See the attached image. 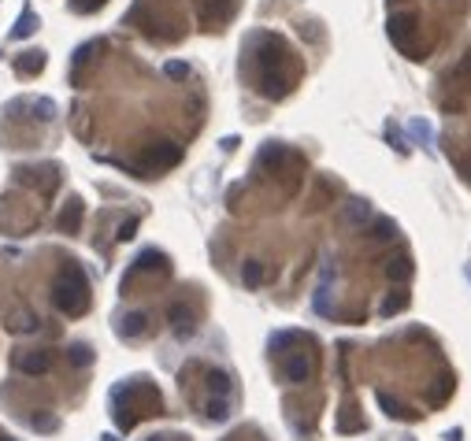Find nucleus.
I'll return each mask as SVG.
<instances>
[{
    "mask_svg": "<svg viewBox=\"0 0 471 441\" xmlns=\"http://www.w3.org/2000/svg\"><path fill=\"white\" fill-rule=\"evenodd\" d=\"M256 45H260V56H256V63H260L256 89L264 93L267 101H282V96L294 89V74L282 71L286 60H289V48H286L282 38H275V34H260Z\"/></svg>",
    "mask_w": 471,
    "mask_h": 441,
    "instance_id": "obj_1",
    "label": "nucleus"
},
{
    "mask_svg": "<svg viewBox=\"0 0 471 441\" xmlns=\"http://www.w3.org/2000/svg\"><path fill=\"white\" fill-rule=\"evenodd\" d=\"M52 304L63 316H86L89 312V279L78 264H63L52 282Z\"/></svg>",
    "mask_w": 471,
    "mask_h": 441,
    "instance_id": "obj_2",
    "label": "nucleus"
},
{
    "mask_svg": "<svg viewBox=\"0 0 471 441\" xmlns=\"http://www.w3.org/2000/svg\"><path fill=\"white\" fill-rule=\"evenodd\" d=\"M416 15L412 11H404V15H394V19H389V41H394L397 48H401V52L404 56H409V60H423V56H419V48L412 45V34H416Z\"/></svg>",
    "mask_w": 471,
    "mask_h": 441,
    "instance_id": "obj_3",
    "label": "nucleus"
},
{
    "mask_svg": "<svg viewBox=\"0 0 471 441\" xmlns=\"http://www.w3.org/2000/svg\"><path fill=\"white\" fill-rule=\"evenodd\" d=\"M234 11H238V0H197V23L208 30H219L223 23H231Z\"/></svg>",
    "mask_w": 471,
    "mask_h": 441,
    "instance_id": "obj_4",
    "label": "nucleus"
},
{
    "mask_svg": "<svg viewBox=\"0 0 471 441\" xmlns=\"http://www.w3.org/2000/svg\"><path fill=\"white\" fill-rule=\"evenodd\" d=\"M178 160H182V149H178L174 141H156V145H149V149L141 152V167L145 171H167Z\"/></svg>",
    "mask_w": 471,
    "mask_h": 441,
    "instance_id": "obj_5",
    "label": "nucleus"
},
{
    "mask_svg": "<svg viewBox=\"0 0 471 441\" xmlns=\"http://www.w3.org/2000/svg\"><path fill=\"white\" fill-rule=\"evenodd\" d=\"M312 371H316V364H312V356H304V352H294V356L286 360V367H282L286 382H294V386L308 382V379H312Z\"/></svg>",
    "mask_w": 471,
    "mask_h": 441,
    "instance_id": "obj_6",
    "label": "nucleus"
},
{
    "mask_svg": "<svg viewBox=\"0 0 471 441\" xmlns=\"http://www.w3.org/2000/svg\"><path fill=\"white\" fill-rule=\"evenodd\" d=\"M15 364H19L23 374H34V379H38V374H48V371H52V352L34 349V352H23Z\"/></svg>",
    "mask_w": 471,
    "mask_h": 441,
    "instance_id": "obj_7",
    "label": "nucleus"
},
{
    "mask_svg": "<svg viewBox=\"0 0 471 441\" xmlns=\"http://www.w3.org/2000/svg\"><path fill=\"white\" fill-rule=\"evenodd\" d=\"M167 319H171V330H174L178 337H189L193 330H197L193 308H186V304H171V308H167Z\"/></svg>",
    "mask_w": 471,
    "mask_h": 441,
    "instance_id": "obj_8",
    "label": "nucleus"
},
{
    "mask_svg": "<svg viewBox=\"0 0 471 441\" xmlns=\"http://www.w3.org/2000/svg\"><path fill=\"white\" fill-rule=\"evenodd\" d=\"M78 223H82V201H67V204H63V211H60V219H56V230L74 234Z\"/></svg>",
    "mask_w": 471,
    "mask_h": 441,
    "instance_id": "obj_9",
    "label": "nucleus"
},
{
    "mask_svg": "<svg viewBox=\"0 0 471 441\" xmlns=\"http://www.w3.org/2000/svg\"><path fill=\"white\" fill-rule=\"evenodd\" d=\"M41 67H45V52H38V48H30V52H23L19 60H15V71L26 74V78L41 74Z\"/></svg>",
    "mask_w": 471,
    "mask_h": 441,
    "instance_id": "obj_10",
    "label": "nucleus"
},
{
    "mask_svg": "<svg viewBox=\"0 0 471 441\" xmlns=\"http://www.w3.org/2000/svg\"><path fill=\"white\" fill-rule=\"evenodd\" d=\"M145 330H149V316H145V312H130V316H123V323H119V334H123V337H141Z\"/></svg>",
    "mask_w": 471,
    "mask_h": 441,
    "instance_id": "obj_11",
    "label": "nucleus"
},
{
    "mask_svg": "<svg viewBox=\"0 0 471 441\" xmlns=\"http://www.w3.org/2000/svg\"><path fill=\"white\" fill-rule=\"evenodd\" d=\"M8 330H11V334H34V330H38L34 312H26V308H23V312H11V316H8Z\"/></svg>",
    "mask_w": 471,
    "mask_h": 441,
    "instance_id": "obj_12",
    "label": "nucleus"
},
{
    "mask_svg": "<svg viewBox=\"0 0 471 441\" xmlns=\"http://www.w3.org/2000/svg\"><path fill=\"white\" fill-rule=\"evenodd\" d=\"M30 34H38V15L26 8V11L19 15V23L11 26V38H15V41H23V38H30Z\"/></svg>",
    "mask_w": 471,
    "mask_h": 441,
    "instance_id": "obj_13",
    "label": "nucleus"
},
{
    "mask_svg": "<svg viewBox=\"0 0 471 441\" xmlns=\"http://www.w3.org/2000/svg\"><path fill=\"white\" fill-rule=\"evenodd\" d=\"M208 389H212L216 397H231V374L226 371H208Z\"/></svg>",
    "mask_w": 471,
    "mask_h": 441,
    "instance_id": "obj_14",
    "label": "nucleus"
},
{
    "mask_svg": "<svg viewBox=\"0 0 471 441\" xmlns=\"http://www.w3.org/2000/svg\"><path fill=\"white\" fill-rule=\"evenodd\" d=\"M379 404L386 408V415H389V419H404V423H412V419H416V415L409 412V408H404V404H397V401L389 397V393H379Z\"/></svg>",
    "mask_w": 471,
    "mask_h": 441,
    "instance_id": "obj_15",
    "label": "nucleus"
},
{
    "mask_svg": "<svg viewBox=\"0 0 471 441\" xmlns=\"http://www.w3.org/2000/svg\"><path fill=\"white\" fill-rule=\"evenodd\" d=\"M164 267H167V256L156 252V249H149V252L138 256V271H164Z\"/></svg>",
    "mask_w": 471,
    "mask_h": 441,
    "instance_id": "obj_16",
    "label": "nucleus"
},
{
    "mask_svg": "<svg viewBox=\"0 0 471 441\" xmlns=\"http://www.w3.org/2000/svg\"><path fill=\"white\" fill-rule=\"evenodd\" d=\"M241 282H245L249 289H256L260 282H264V267H260V259H245V267H241Z\"/></svg>",
    "mask_w": 471,
    "mask_h": 441,
    "instance_id": "obj_17",
    "label": "nucleus"
},
{
    "mask_svg": "<svg viewBox=\"0 0 471 441\" xmlns=\"http://www.w3.org/2000/svg\"><path fill=\"white\" fill-rule=\"evenodd\" d=\"M404 308H409V293L397 289V293H389V297L382 301V316H397V312H404Z\"/></svg>",
    "mask_w": 471,
    "mask_h": 441,
    "instance_id": "obj_18",
    "label": "nucleus"
},
{
    "mask_svg": "<svg viewBox=\"0 0 471 441\" xmlns=\"http://www.w3.org/2000/svg\"><path fill=\"white\" fill-rule=\"evenodd\" d=\"M204 415L212 419V423H223L226 415H231V404H226V397H212L204 404Z\"/></svg>",
    "mask_w": 471,
    "mask_h": 441,
    "instance_id": "obj_19",
    "label": "nucleus"
},
{
    "mask_svg": "<svg viewBox=\"0 0 471 441\" xmlns=\"http://www.w3.org/2000/svg\"><path fill=\"white\" fill-rule=\"evenodd\" d=\"M386 274L389 279H397V282H404L412 274V264H409V256H397V259H389L386 264Z\"/></svg>",
    "mask_w": 471,
    "mask_h": 441,
    "instance_id": "obj_20",
    "label": "nucleus"
},
{
    "mask_svg": "<svg viewBox=\"0 0 471 441\" xmlns=\"http://www.w3.org/2000/svg\"><path fill=\"white\" fill-rule=\"evenodd\" d=\"M101 48H104V41H86L82 48H78V52H74V63H78V67H82V63H89L96 52H101Z\"/></svg>",
    "mask_w": 471,
    "mask_h": 441,
    "instance_id": "obj_21",
    "label": "nucleus"
},
{
    "mask_svg": "<svg viewBox=\"0 0 471 441\" xmlns=\"http://www.w3.org/2000/svg\"><path fill=\"white\" fill-rule=\"evenodd\" d=\"M30 427L41 430V434H48V430H56V415H48V412H34V415H30Z\"/></svg>",
    "mask_w": 471,
    "mask_h": 441,
    "instance_id": "obj_22",
    "label": "nucleus"
},
{
    "mask_svg": "<svg viewBox=\"0 0 471 441\" xmlns=\"http://www.w3.org/2000/svg\"><path fill=\"white\" fill-rule=\"evenodd\" d=\"M71 364L74 367H89L93 364V349L89 345H71Z\"/></svg>",
    "mask_w": 471,
    "mask_h": 441,
    "instance_id": "obj_23",
    "label": "nucleus"
},
{
    "mask_svg": "<svg viewBox=\"0 0 471 441\" xmlns=\"http://www.w3.org/2000/svg\"><path fill=\"white\" fill-rule=\"evenodd\" d=\"M449 389H453V379H438V386L431 389V404H442L449 397Z\"/></svg>",
    "mask_w": 471,
    "mask_h": 441,
    "instance_id": "obj_24",
    "label": "nucleus"
},
{
    "mask_svg": "<svg viewBox=\"0 0 471 441\" xmlns=\"http://www.w3.org/2000/svg\"><path fill=\"white\" fill-rule=\"evenodd\" d=\"M34 111H38V119H41V123H48V119H52V116H56V108H52V101H45V96H41V101H34Z\"/></svg>",
    "mask_w": 471,
    "mask_h": 441,
    "instance_id": "obj_25",
    "label": "nucleus"
},
{
    "mask_svg": "<svg viewBox=\"0 0 471 441\" xmlns=\"http://www.w3.org/2000/svg\"><path fill=\"white\" fill-rule=\"evenodd\" d=\"M394 234H397V226H394V223H389V219H379V223H375V238H379V241H386V238H394Z\"/></svg>",
    "mask_w": 471,
    "mask_h": 441,
    "instance_id": "obj_26",
    "label": "nucleus"
},
{
    "mask_svg": "<svg viewBox=\"0 0 471 441\" xmlns=\"http://www.w3.org/2000/svg\"><path fill=\"white\" fill-rule=\"evenodd\" d=\"M104 0H71V11H82V15H89V11H96Z\"/></svg>",
    "mask_w": 471,
    "mask_h": 441,
    "instance_id": "obj_27",
    "label": "nucleus"
},
{
    "mask_svg": "<svg viewBox=\"0 0 471 441\" xmlns=\"http://www.w3.org/2000/svg\"><path fill=\"white\" fill-rule=\"evenodd\" d=\"M164 74L167 78H189V67H186V63H178V60H171L167 67H164Z\"/></svg>",
    "mask_w": 471,
    "mask_h": 441,
    "instance_id": "obj_28",
    "label": "nucleus"
},
{
    "mask_svg": "<svg viewBox=\"0 0 471 441\" xmlns=\"http://www.w3.org/2000/svg\"><path fill=\"white\" fill-rule=\"evenodd\" d=\"M134 234H138V219H126V223L119 226V234H116V238H119V241H130Z\"/></svg>",
    "mask_w": 471,
    "mask_h": 441,
    "instance_id": "obj_29",
    "label": "nucleus"
},
{
    "mask_svg": "<svg viewBox=\"0 0 471 441\" xmlns=\"http://www.w3.org/2000/svg\"><path fill=\"white\" fill-rule=\"evenodd\" d=\"M149 441H186V437H149Z\"/></svg>",
    "mask_w": 471,
    "mask_h": 441,
    "instance_id": "obj_30",
    "label": "nucleus"
},
{
    "mask_svg": "<svg viewBox=\"0 0 471 441\" xmlns=\"http://www.w3.org/2000/svg\"><path fill=\"white\" fill-rule=\"evenodd\" d=\"M0 441H11V437H0Z\"/></svg>",
    "mask_w": 471,
    "mask_h": 441,
    "instance_id": "obj_31",
    "label": "nucleus"
},
{
    "mask_svg": "<svg viewBox=\"0 0 471 441\" xmlns=\"http://www.w3.org/2000/svg\"><path fill=\"white\" fill-rule=\"evenodd\" d=\"M389 4H394V0H389Z\"/></svg>",
    "mask_w": 471,
    "mask_h": 441,
    "instance_id": "obj_32",
    "label": "nucleus"
}]
</instances>
